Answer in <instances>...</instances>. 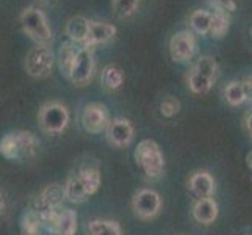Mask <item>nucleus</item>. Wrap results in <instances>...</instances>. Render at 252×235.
<instances>
[{"mask_svg":"<svg viewBox=\"0 0 252 235\" xmlns=\"http://www.w3.org/2000/svg\"><path fill=\"white\" fill-rule=\"evenodd\" d=\"M24 33L36 44H49L52 39V30L47 24V17L36 6H29L21 13L19 17Z\"/></svg>","mask_w":252,"mask_h":235,"instance_id":"obj_1","label":"nucleus"},{"mask_svg":"<svg viewBox=\"0 0 252 235\" xmlns=\"http://www.w3.org/2000/svg\"><path fill=\"white\" fill-rule=\"evenodd\" d=\"M135 160L144 174L151 179H157L164 169V157L160 146L154 140H143L135 149Z\"/></svg>","mask_w":252,"mask_h":235,"instance_id":"obj_2","label":"nucleus"},{"mask_svg":"<svg viewBox=\"0 0 252 235\" xmlns=\"http://www.w3.org/2000/svg\"><path fill=\"white\" fill-rule=\"evenodd\" d=\"M218 75V65L212 57H201L188 75V86L194 94H207Z\"/></svg>","mask_w":252,"mask_h":235,"instance_id":"obj_3","label":"nucleus"},{"mask_svg":"<svg viewBox=\"0 0 252 235\" xmlns=\"http://www.w3.org/2000/svg\"><path fill=\"white\" fill-rule=\"evenodd\" d=\"M38 123L42 132L49 135H58L69 124V111L66 105L60 102H46L44 105L39 108L38 113Z\"/></svg>","mask_w":252,"mask_h":235,"instance_id":"obj_4","label":"nucleus"},{"mask_svg":"<svg viewBox=\"0 0 252 235\" xmlns=\"http://www.w3.org/2000/svg\"><path fill=\"white\" fill-rule=\"evenodd\" d=\"M54 63L55 55L49 44H36L25 58V71L33 78H44L50 75Z\"/></svg>","mask_w":252,"mask_h":235,"instance_id":"obj_5","label":"nucleus"},{"mask_svg":"<svg viewBox=\"0 0 252 235\" xmlns=\"http://www.w3.org/2000/svg\"><path fill=\"white\" fill-rule=\"evenodd\" d=\"M132 208H133V213L140 220H152L160 213L161 198L155 190L143 188L133 195Z\"/></svg>","mask_w":252,"mask_h":235,"instance_id":"obj_6","label":"nucleus"},{"mask_svg":"<svg viewBox=\"0 0 252 235\" xmlns=\"http://www.w3.org/2000/svg\"><path fill=\"white\" fill-rule=\"evenodd\" d=\"M94 57H93V50L80 47L77 50V55L74 58V63L71 66V71H69V78L71 82L77 86H85L86 83H90L94 74Z\"/></svg>","mask_w":252,"mask_h":235,"instance_id":"obj_7","label":"nucleus"},{"mask_svg":"<svg viewBox=\"0 0 252 235\" xmlns=\"http://www.w3.org/2000/svg\"><path fill=\"white\" fill-rule=\"evenodd\" d=\"M110 123L108 108L100 102H93L85 107L82 113V124L86 132L90 134H100L105 130Z\"/></svg>","mask_w":252,"mask_h":235,"instance_id":"obj_8","label":"nucleus"},{"mask_svg":"<svg viewBox=\"0 0 252 235\" xmlns=\"http://www.w3.org/2000/svg\"><path fill=\"white\" fill-rule=\"evenodd\" d=\"M105 134H107V140L110 144L116 147H126L132 143L135 129L128 119L115 118V119H110V123L105 129Z\"/></svg>","mask_w":252,"mask_h":235,"instance_id":"obj_9","label":"nucleus"},{"mask_svg":"<svg viewBox=\"0 0 252 235\" xmlns=\"http://www.w3.org/2000/svg\"><path fill=\"white\" fill-rule=\"evenodd\" d=\"M169 52L174 62H188L196 54V39L191 32H179L169 41Z\"/></svg>","mask_w":252,"mask_h":235,"instance_id":"obj_10","label":"nucleus"},{"mask_svg":"<svg viewBox=\"0 0 252 235\" xmlns=\"http://www.w3.org/2000/svg\"><path fill=\"white\" fill-rule=\"evenodd\" d=\"M116 27L110 22H99V21H90V29L88 34H86V39L83 42L82 47L91 49L93 46L97 44H105L110 39L115 38L116 34Z\"/></svg>","mask_w":252,"mask_h":235,"instance_id":"obj_11","label":"nucleus"},{"mask_svg":"<svg viewBox=\"0 0 252 235\" xmlns=\"http://www.w3.org/2000/svg\"><path fill=\"white\" fill-rule=\"evenodd\" d=\"M64 190L62 185L58 184H52L47 185L44 190L41 191V195L36 199V212L41 213L44 210H49V208H58L63 207V201H64Z\"/></svg>","mask_w":252,"mask_h":235,"instance_id":"obj_12","label":"nucleus"},{"mask_svg":"<svg viewBox=\"0 0 252 235\" xmlns=\"http://www.w3.org/2000/svg\"><path fill=\"white\" fill-rule=\"evenodd\" d=\"M188 185L191 191H193V195H196L199 199L212 198V195L215 193V180L207 171L194 172L193 176L189 177Z\"/></svg>","mask_w":252,"mask_h":235,"instance_id":"obj_13","label":"nucleus"},{"mask_svg":"<svg viewBox=\"0 0 252 235\" xmlns=\"http://www.w3.org/2000/svg\"><path fill=\"white\" fill-rule=\"evenodd\" d=\"M193 216L201 224H212L218 216V204L215 202L213 198L197 199L193 207Z\"/></svg>","mask_w":252,"mask_h":235,"instance_id":"obj_14","label":"nucleus"},{"mask_svg":"<svg viewBox=\"0 0 252 235\" xmlns=\"http://www.w3.org/2000/svg\"><path fill=\"white\" fill-rule=\"evenodd\" d=\"M90 29V21L85 16H72L66 24V34L71 42H79L83 46Z\"/></svg>","mask_w":252,"mask_h":235,"instance_id":"obj_15","label":"nucleus"},{"mask_svg":"<svg viewBox=\"0 0 252 235\" xmlns=\"http://www.w3.org/2000/svg\"><path fill=\"white\" fill-rule=\"evenodd\" d=\"M100 83L108 91H115L121 88V85L124 83V71L116 65L105 66L100 74Z\"/></svg>","mask_w":252,"mask_h":235,"instance_id":"obj_16","label":"nucleus"},{"mask_svg":"<svg viewBox=\"0 0 252 235\" xmlns=\"http://www.w3.org/2000/svg\"><path fill=\"white\" fill-rule=\"evenodd\" d=\"M88 235H123L118 221L113 220H91L86 224Z\"/></svg>","mask_w":252,"mask_h":235,"instance_id":"obj_17","label":"nucleus"},{"mask_svg":"<svg viewBox=\"0 0 252 235\" xmlns=\"http://www.w3.org/2000/svg\"><path fill=\"white\" fill-rule=\"evenodd\" d=\"M63 190H64V198L74 204H82L88 199V195H86V191L77 174H74V176H71L66 180Z\"/></svg>","mask_w":252,"mask_h":235,"instance_id":"obj_18","label":"nucleus"},{"mask_svg":"<svg viewBox=\"0 0 252 235\" xmlns=\"http://www.w3.org/2000/svg\"><path fill=\"white\" fill-rule=\"evenodd\" d=\"M77 176H79L82 185L86 191V195L88 196H93L97 193V190L100 188V172L95 169V168H83L77 172Z\"/></svg>","mask_w":252,"mask_h":235,"instance_id":"obj_19","label":"nucleus"},{"mask_svg":"<svg viewBox=\"0 0 252 235\" xmlns=\"http://www.w3.org/2000/svg\"><path fill=\"white\" fill-rule=\"evenodd\" d=\"M77 232V213L72 208H62L55 235H75Z\"/></svg>","mask_w":252,"mask_h":235,"instance_id":"obj_20","label":"nucleus"},{"mask_svg":"<svg viewBox=\"0 0 252 235\" xmlns=\"http://www.w3.org/2000/svg\"><path fill=\"white\" fill-rule=\"evenodd\" d=\"M77 49L74 42H63L60 46L58 50V66L60 71H62L64 75H69V71H71V66L74 63V58L77 55Z\"/></svg>","mask_w":252,"mask_h":235,"instance_id":"obj_21","label":"nucleus"},{"mask_svg":"<svg viewBox=\"0 0 252 235\" xmlns=\"http://www.w3.org/2000/svg\"><path fill=\"white\" fill-rule=\"evenodd\" d=\"M21 229L25 235H39L42 229V220L36 210H29L21 218Z\"/></svg>","mask_w":252,"mask_h":235,"instance_id":"obj_22","label":"nucleus"},{"mask_svg":"<svg viewBox=\"0 0 252 235\" xmlns=\"http://www.w3.org/2000/svg\"><path fill=\"white\" fill-rule=\"evenodd\" d=\"M16 138H17V144H19V152L21 155L25 157H32L36 152L38 146H39V140L34 134L32 132H16Z\"/></svg>","mask_w":252,"mask_h":235,"instance_id":"obj_23","label":"nucleus"},{"mask_svg":"<svg viewBox=\"0 0 252 235\" xmlns=\"http://www.w3.org/2000/svg\"><path fill=\"white\" fill-rule=\"evenodd\" d=\"M224 98H225V101H227L232 107L241 105V103L245 102L246 98H248V93L245 90V85L240 83V82H230L227 86H225Z\"/></svg>","mask_w":252,"mask_h":235,"instance_id":"obj_24","label":"nucleus"},{"mask_svg":"<svg viewBox=\"0 0 252 235\" xmlns=\"http://www.w3.org/2000/svg\"><path fill=\"white\" fill-rule=\"evenodd\" d=\"M212 14L204 10H196L189 16V25L197 34H207L210 32Z\"/></svg>","mask_w":252,"mask_h":235,"instance_id":"obj_25","label":"nucleus"},{"mask_svg":"<svg viewBox=\"0 0 252 235\" xmlns=\"http://www.w3.org/2000/svg\"><path fill=\"white\" fill-rule=\"evenodd\" d=\"M229 16H225L222 11H216L212 14V22H210V33L213 38H224L229 32Z\"/></svg>","mask_w":252,"mask_h":235,"instance_id":"obj_26","label":"nucleus"},{"mask_svg":"<svg viewBox=\"0 0 252 235\" xmlns=\"http://www.w3.org/2000/svg\"><path fill=\"white\" fill-rule=\"evenodd\" d=\"M0 154H2L5 159H10V160H14V159H17V157H21L16 132L6 134L2 140H0Z\"/></svg>","mask_w":252,"mask_h":235,"instance_id":"obj_27","label":"nucleus"},{"mask_svg":"<svg viewBox=\"0 0 252 235\" xmlns=\"http://www.w3.org/2000/svg\"><path fill=\"white\" fill-rule=\"evenodd\" d=\"M140 5V0H113V10H115L118 17H130Z\"/></svg>","mask_w":252,"mask_h":235,"instance_id":"obj_28","label":"nucleus"},{"mask_svg":"<svg viewBox=\"0 0 252 235\" xmlns=\"http://www.w3.org/2000/svg\"><path fill=\"white\" fill-rule=\"evenodd\" d=\"M180 110V102L172 98V96H168V98H164L160 103V111L164 118H172L176 116Z\"/></svg>","mask_w":252,"mask_h":235,"instance_id":"obj_29","label":"nucleus"},{"mask_svg":"<svg viewBox=\"0 0 252 235\" xmlns=\"http://www.w3.org/2000/svg\"><path fill=\"white\" fill-rule=\"evenodd\" d=\"M212 6L218 8V11H235L237 0H207Z\"/></svg>","mask_w":252,"mask_h":235,"instance_id":"obj_30","label":"nucleus"},{"mask_svg":"<svg viewBox=\"0 0 252 235\" xmlns=\"http://www.w3.org/2000/svg\"><path fill=\"white\" fill-rule=\"evenodd\" d=\"M246 127H248V134H249V136L252 138V113L248 116V119H246Z\"/></svg>","mask_w":252,"mask_h":235,"instance_id":"obj_31","label":"nucleus"},{"mask_svg":"<svg viewBox=\"0 0 252 235\" xmlns=\"http://www.w3.org/2000/svg\"><path fill=\"white\" fill-rule=\"evenodd\" d=\"M3 210H5V198L2 193H0V213H2Z\"/></svg>","mask_w":252,"mask_h":235,"instance_id":"obj_32","label":"nucleus"},{"mask_svg":"<svg viewBox=\"0 0 252 235\" xmlns=\"http://www.w3.org/2000/svg\"><path fill=\"white\" fill-rule=\"evenodd\" d=\"M246 162H248V167L252 168V151L246 155Z\"/></svg>","mask_w":252,"mask_h":235,"instance_id":"obj_33","label":"nucleus"},{"mask_svg":"<svg viewBox=\"0 0 252 235\" xmlns=\"http://www.w3.org/2000/svg\"><path fill=\"white\" fill-rule=\"evenodd\" d=\"M251 34H252V30H251Z\"/></svg>","mask_w":252,"mask_h":235,"instance_id":"obj_34","label":"nucleus"}]
</instances>
